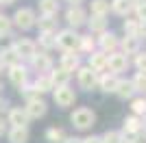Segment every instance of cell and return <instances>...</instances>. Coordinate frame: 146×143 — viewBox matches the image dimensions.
Segmentation results:
<instances>
[{"label":"cell","mask_w":146,"mask_h":143,"mask_svg":"<svg viewBox=\"0 0 146 143\" xmlns=\"http://www.w3.org/2000/svg\"><path fill=\"white\" fill-rule=\"evenodd\" d=\"M81 46V35L74 28H66L57 33V48H61L63 52H79Z\"/></svg>","instance_id":"obj_1"},{"label":"cell","mask_w":146,"mask_h":143,"mask_svg":"<svg viewBox=\"0 0 146 143\" xmlns=\"http://www.w3.org/2000/svg\"><path fill=\"white\" fill-rule=\"evenodd\" d=\"M70 121H72V126L76 130H90L92 126L96 124V113L87 106H81L70 115Z\"/></svg>","instance_id":"obj_2"},{"label":"cell","mask_w":146,"mask_h":143,"mask_svg":"<svg viewBox=\"0 0 146 143\" xmlns=\"http://www.w3.org/2000/svg\"><path fill=\"white\" fill-rule=\"evenodd\" d=\"M52 98H55L57 106H61V108H68V106H72L74 102H76V93H74V89L70 85L52 89Z\"/></svg>","instance_id":"obj_3"},{"label":"cell","mask_w":146,"mask_h":143,"mask_svg":"<svg viewBox=\"0 0 146 143\" xmlns=\"http://www.w3.org/2000/svg\"><path fill=\"white\" fill-rule=\"evenodd\" d=\"M76 80H79V87L81 89H85V91H92L94 87L98 85V74L92 67H79L76 70Z\"/></svg>","instance_id":"obj_4"},{"label":"cell","mask_w":146,"mask_h":143,"mask_svg":"<svg viewBox=\"0 0 146 143\" xmlns=\"http://www.w3.org/2000/svg\"><path fill=\"white\" fill-rule=\"evenodd\" d=\"M96 46L100 48V52L111 54V52H118V48H120V39H118L116 33L105 30V33H100V37H98V41H96Z\"/></svg>","instance_id":"obj_5"},{"label":"cell","mask_w":146,"mask_h":143,"mask_svg":"<svg viewBox=\"0 0 146 143\" xmlns=\"http://www.w3.org/2000/svg\"><path fill=\"white\" fill-rule=\"evenodd\" d=\"M129 65H131V61H129L127 54H122V52H111L109 54V59H107V70L111 72V74H122V72H127Z\"/></svg>","instance_id":"obj_6"},{"label":"cell","mask_w":146,"mask_h":143,"mask_svg":"<svg viewBox=\"0 0 146 143\" xmlns=\"http://www.w3.org/2000/svg\"><path fill=\"white\" fill-rule=\"evenodd\" d=\"M13 22H15V26L22 30H29L35 26L37 18H35V11L33 9H29V7H24V9H18L15 11V15H13Z\"/></svg>","instance_id":"obj_7"},{"label":"cell","mask_w":146,"mask_h":143,"mask_svg":"<svg viewBox=\"0 0 146 143\" xmlns=\"http://www.w3.org/2000/svg\"><path fill=\"white\" fill-rule=\"evenodd\" d=\"M122 134H124V139H133L137 137L140 132H144V119L135 117V115H129V117H124V126H122Z\"/></svg>","instance_id":"obj_8"},{"label":"cell","mask_w":146,"mask_h":143,"mask_svg":"<svg viewBox=\"0 0 146 143\" xmlns=\"http://www.w3.org/2000/svg\"><path fill=\"white\" fill-rule=\"evenodd\" d=\"M11 48L15 50V54H18L20 59H33L37 54V46H35V41H31V39H18Z\"/></svg>","instance_id":"obj_9"},{"label":"cell","mask_w":146,"mask_h":143,"mask_svg":"<svg viewBox=\"0 0 146 143\" xmlns=\"http://www.w3.org/2000/svg\"><path fill=\"white\" fill-rule=\"evenodd\" d=\"M66 22L70 24V28H79L87 22V13L83 7H70L66 11Z\"/></svg>","instance_id":"obj_10"},{"label":"cell","mask_w":146,"mask_h":143,"mask_svg":"<svg viewBox=\"0 0 146 143\" xmlns=\"http://www.w3.org/2000/svg\"><path fill=\"white\" fill-rule=\"evenodd\" d=\"M118 80H120V78H118L116 74L105 72V74H100V76H98V85H96V87H100V91H103V93H116Z\"/></svg>","instance_id":"obj_11"},{"label":"cell","mask_w":146,"mask_h":143,"mask_svg":"<svg viewBox=\"0 0 146 143\" xmlns=\"http://www.w3.org/2000/svg\"><path fill=\"white\" fill-rule=\"evenodd\" d=\"M142 48V39H137V37H122L120 39V52L127 54V56H131V54H137Z\"/></svg>","instance_id":"obj_12"},{"label":"cell","mask_w":146,"mask_h":143,"mask_svg":"<svg viewBox=\"0 0 146 143\" xmlns=\"http://www.w3.org/2000/svg\"><path fill=\"white\" fill-rule=\"evenodd\" d=\"M29 115H26L24 108H11L9 111V124L11 128H26L29 126Z\"/></svg>","instance_id":"obj_13"},{"label":"cell","mask_w":146,"mask_h":143,"mask_svg":"<svg viewBox=\"0 0 146 143\" xmlns=\"http://www.w3.org/2000/svg\"><path fill=\"white\" fill-rule=\"evenodd\" d=\"M26 78H29V74H26V67L24 65H13V67H9V80H11L15 87H24L26 85Z\"/></svg>","instance_id":"obj_14"},{"label":"cell","mask_w":146,"mask_h":143,"mask_svg":"<svg viewBox=\"0 0 146 143\" xmlns=\"http://www.w3.org/2000/svg\"><path fill=\"white\" fill-rule=\"evenodd\" d=\"M107 59H109V54H105V52H100V50H96V52L90 54V65H87V67H92L96 74L107 72Z\"/></svg>","instance_id":"obj_15"},{"label":"cell","mask_w":146,"mask_h":143,"mask_svg":"<svg viewBox=\"0 0 146 143\" xmlns=\"http://www.w3.org/2000/svg\"><path fill=\"white\" fill-rule=\"evenodd\" d=\"M24 111H26V115H29L31 119H39V117L46 115V102H44L42 98H39V100H31V102H26Z\"/></svg>","instance_id":"obj_16"},{"label":"cell","mask_w":146,"mask_h":143,"mask_svg":"<svg viewBox=\"0 0 146 143\" xmlns=\"http://www.w3.org/2000/svg\"><path fill=\"white\" fill-rule=\"evenodd\" d=\"M111 11L116 13V15H120V18H129L131 13H133V0H111L109 2Z\"/></svg>","instance_id":"obj_17"},{"label":"cell","mask_w":146,"mask_h":143,"mask_svg":"<svg viewBox=\"0 0 146 143\" xmlns=\"http://www.w3.org/2000/svg\"><path fill=\"white\" fill-rule=\"evenodd\" d=\"M61 70H66L68 74H72V72H76L81 67V59L76 52H66L63 56H61Z\"/></svg>","instance_id":"obj_18"},{"label":"cell","mask_w":146,"mask_h":143,"mask_svg":"<svg viewBox=\"0 0 146 143\" xmlns=\"http://www.w3.org/2000/svg\"><path fill=\"white\" fill-rule=\"evenodd\" d=\"M116 95L118 98H122V100H133V95H135V87L133 83H131V78H120L118 80V87H116Z\"/></svg>","instance_id":"obj_19"},{"label":"cell","mask_w":146,"mask_h":143,"mask_svg":"<svg viewBox=\"0 0 146 143\" xmlns=\"http://www.w3.org/2000/svg\"><path fill=\"white\" fill-rule=\"evenodd\" d=\"M48 78H50V83H52V87H66L68 83H70V74H68L66 70H61V67H57V70H52L48 74Z\"/></svg>","instance_id":"obj_20"},{"label":"cell","mask_w":146,"mask_h":143,"mask_svg":"<svg viewBox=\"0 0 146 143\" xmlns=\"http://www.w3.org/2000/svg\"><path fill=\"white\" fill-rule=\"evenodd\" d=\"M87 26H90L92 33H105L107 30V18H103V15H92V18H87Z\"/></svg>","instance_id":"obj_21"},{"label":"cell","mask_w":146,"mask_h":143,"mask_svg":"<svg viewBox=\"0 0 146 143\" xmlns=\"http://www.w3.org/2000/svg\"><path fill=\"white\" fill-rule=\"evenodd\" d=\"M31 61H33V67H35L37 72H48L50 67H52V61H50L48 54H35Z\"/></svg>","instance_id":"obj_22"},{"label":"cell","mask_w":146,"mask_h":143,"mask_svg":"<svg viewBox=\"0 0 146 143\" xmlns=\"http://www.w3.org/2000/svg\"><path fill=\"white\" fill-rule=\"evenodd\" d=\"M0 63H2V65L13 67V65H18V63H20V56L15 54L13 48H5V50L0 52Z\"/></svg>","instance_id":"obj_23"},{"label":"cell","mask_w":146,"mask_h":143,"mask_svg":"<svg viewBox=\"0 0 146 143\" xmlns=\"http://www.w3.org/2000/svg\"><path fill=\"white\" fill-rule=\"evenodd\" d=\"M37 26L42 33H57V20L52 15H42V20H37Z\"/></svg>","instance_id":"obj_24"},{"label":"cell","mask_w":146,"mask_h":143,"mask_svg":"<svg viewBox=\"0 0 146 143\" xmlns=\"http://www.w3.org/2000/svg\"><path fill=\"white\" fill-rule=\"evenodd\" d=\"M7 139H9V143H26L29 141V130L26 128H11Z\"/></svg>","instance_id":"obj_25"},{"label":"cell","mask_w":146,"mask_h":143,"mask_svg":"<svg viewBox=\"0 0 146 143\" xmlns=\"http://www.w3.org/2000/svg\"><path fill=\"white\" fill-rule=\"evenodd\" d=\"M39 11H42V15H52L55 18L57 11H59V2L57 0H39Z\"/></svg>","instance_id":"obj_26"},{"label":"cell","mask_w":146,"mask_h":143,"mask_svg":"<svg viewBox=\"0 0 146 143\" xmlns=\"http://www.w3.org/2000/svg\"><path fill=\"white\" fill-rule=\"evenodd\" d=\"M109 0H92V15H103L107 18V13H109Z\"/></svg>","instance_id":"obj_27"},{"label":"cell","mask_w":146,"mask_h":143,"mask_svg":"<svg viewBox=\"0 0 146 143\" xmlns=\"http://www.w3.org/2000/svg\"><path fill=\"white\" fill-rule=\"evenodd\" d=\"M131 111H133L135 117L144 119L146 117V98H133L131 100Z\"/></svg>","instance_id":"obj_28"},{"label":"cell","mask_w":146,"mask_h":143,"mask_svg":"<svg viewBox=\"0 0 146 143\" xmlns=\"http://www.w3.org/2000/svg\"><path fill=\"white\" fill-rule=\"evenodd\" d=\"M131 83L135 87V93H146V72H135Z\"/></svg>","instance_id":"obj_29"},{"label":"cell","mask_w":146,"mask_h":143,"mask_svg":"<svg viewBox=\"0 0 146 143\" xmlns=\"http://www.w3.org/2000/svg\"><path fill=\"white\" fill-rule=\"evenodd\" d=\"M122 28H124V35L127 37H137V30H140V22L135 18H127L124 24H122Z\"/></svg>","instance_id":"obj_30"},{"label":"cell","mask_w":146,"mask_h":143,"mask_svg":"<svg viewBox=\"0 0 146 143\" xmlns=\"http://www.w3.org/2000/svg\"><path fill=\"white\" fill-rule=\"evenodd\" d=\"M79 50H81V52H87V54L96 52V39H94L92 35H81V46H79Z\"/></svg>","instance_id":"obj_31"},{"label":"cell","mask_w":146,"mask_h":143,"mask_svg":"<svg viewBox=\"0 0 146 143\" xmlns=\"http://www.w3.org/2000/svg\"><path fill=\"white\" fill-rule=\"evenodd\" d=\"M33 89H35L37 93H46V91H52L55 87H52V83H50L48 76H39L35 80V85H33Z\"/></svg>","instance_id":"obj_32"},{"label":"cell","mask_w":146,"mask_h":143,"mask_svg":"<svg viewBox=\"0 0 146 143\" xmlns=\"http://www.w3.org/2000/svg\"><path fill=\"white\" fill-rule=\"evenodd\" d=\"M39 46L50 50V48H57V33H42L39 35Z\"/></svg>","instance_id":"obj_33"},{"label":"cell","mask_w":146,"mask_h":143,"mask_svg":"<svg viewBox=\"0 0 146 143\" xmlns=\"http://www.w3.org/2000/svg\"><path fill=\"white\" fill-rule=\"evenodd\" d=\"M103 143H124V134L120 130H107L105 134H100Z\"/></svg>","instance_id":"obj_34"},{"label":"cell","mask_w":146,"mask_h":143,"mask_svg":"<svg viewBox=\"0 0 146 143\" xmlns=\"http://www.w3.org/2000/svg\"><path fill=\"white\" fill-rule=\"evenodd\" d=\"M46 139H48L50 143H63L66 141V134H63V130H61V128H48V130H46Z\"/></svg>","instance_id":"obj_35"},{"label":"cell","mask_w":146,"mask_h":143,"mask_svg":"<svg viewBox=\"0 0 146 143\" xmlns=\"http://www.w3.org/2000/svg\"><path fill=\"white\" fill-rule=\"evenodd\" d=\"M133 13H135V20H137V22H146V0H137V2H135Z\"/></svg>","instance_id":"obj_36"},{"label":"cell","mask_w":146,"mask_h":143,"mask_svg":"<svg viewBox=\"0 0 146 143\" xmlns=\"http://www.w3.org/2000/svg\"><path fill=\"white\" fill-rule=\"evenodd\" d=\"M9 30H11V18H7V15H0V37L9 35Z\"/></svg>","instance_id":"obj_37"},{"label":"cell","mask_w":146,"mask_h":143,"mask_svg":"<svg viewBox=\"0 0 146 143\" xmlns=\"http://www.w3.org/2000/svg\"><path fill=\"white\" fill-rule=\"evenodd\" d=\"M20 91H22V95L26 98V102H31V100H39V93H37L33 87H22Z\"/></svg>","instance_id":"obj_38"},{"label":"cell","mask_w":146,"mask_h":143,"mask_svg":"<svg viewBox=\"0 0 146 143\" xmlns=\"http://www.w3.org/2000/svg\"><path fill=\"white\" fill-rule=\"evenodd\" d=\"M135 67H137V72H146V52L135 54Z\"/></svg>","instance_id":"obj_39"},{"label":"cell","mask_w":146,"mask_h":143,"mask_svg":"<svg viewBox=\"0 0 146 143\" xmlns=\"http://www.w3.org/2000/svg\"><path fill=\"white\" fill-rule=\"evenodd\" d=\"M83 143H103V139H100V137H96V134H92V137L83 139Z\"/></svg>","instance_id":"obj_40"},{"label":"cell","mask_w":146,"mask_h":143,"mask_svg":"<svg viewBox=\"0 0 146 143\" xmlns=\"http://www.w3.org/2000/svg\"><path fill=\"white\" fill-rule=\"evenodd\" d=\"M146 37V22H140V30H137V39Z\"/></svg>","instance_id":"obj_41"},{"label":"cell","mask_w":146,"mask_h":143,"mask_svg":"<svg viewBox=\"0 0 146 143\" xmlns=\"http://www.w3.org/2000/svg\"><path fill=\"white\" fill-rule=\"evenodd\" d=\"M131 141H133V143H146V132H140V134H137V137H133Z\"/></svg>","instance_id":"obj_42"},{"label":"cell","mask_w":146,"mask_h":143,"mask_svg":"<svg viewBox=\"0 0 146 143\" xmlns=\"http://www.w3.org/2000/svg\"><path fill=\"white\" fill-rule=\"evenodd\" d=\"M63 143H83V139H79V137H68Z\"/></svg>","instance_id":"obj_43"},{"label":"cell","mask_w":146,"mask_h":143,"mask_svg":"<svg viewBox=\"0 0 146 143\" xmlns=\"http://www.w3.org/2000/svg\"><path fill=\"white\" fill-rule=\"evenodd\" d=\"M66 2H70V7H81L83 0H66Z\"/></svg>","instance_id":"obj_44"},{"label":"cell","mask_w":146,"mask_h":143,"mask_svg":"<svg viewBox=\"0 0 146 143\" xmlns=\"http://www.w3.org/2000/svg\"><path fill=\"white\" fill-rule=\"evenodd\" d=\"M2 134H5V121L0 119V137H2Z\"/></svg>","instance_id":"obj_45"},{"label":"cell","mask_w":146,"mask_h":143,"mask_svg":"<svg viewBox=\"0 0 146 143\" xmlns=\"http://www.w3.org/2000/svg\"><path fill=\"white\" fill-rule=\"evenodd\" d=\"M15 0H0V5H13Z\"/></svg>","instance_id":"obj_46"},{"label":"cell","mask_w":146,"mask_h":143,"mask_svg":"<svg viewBox=\"0 0 146 143\" xmlns=\"http://www.w3.org/2000/svg\"><path fill=\"white\" fill-rule=\"evenodd\" d=\"M124 143H133V141H131V139H124Z\"/></svg>","instance_id":"obj_47"},{"label":"cell","mask_w":146,"mask_h":143,"mask_svg":"<svg viewBox=\"0 0 146 143\" xmlns=\"http://www.w3.org/2000/svg\"><path fill=\"white\" fill-rule=\"evenodd\" d=\"M144 132H146V117H144Z\"/></svg>","instance_id":"obj_48"},{"label":"cell","mask_w":146,"mask_h":143,"mask_svg":"<svg viewBox=\"0 0 146 143\" xmlns=\"http://www.w3.org/2000/svg\"><path fill=\"white\" fill-rule=\"evenodd\" d=\"M2 108H5V104H2V102H0V111H2Z\"/></svg>","instance_id":"obj_49"},{"label":"cell","mask_w":146,"mask_h":143,"mask_svg":"<svg viewBox=\"0 0 146 143\" xmlns=\"http://www.w3.org/2000/svg\"><path fill=\"white\" fill-rule=\"evenodd\" d=\"M0 72H2V63H0Z\"/></svg>","instance_id":"obj_50"},{"label":"cell","mask_w":146,"mask_h":143,"mask_svg":"<svg viewBox=\"0 0 146 143\" xmlns=\"http://www.w3.org/2000/svg\"><path fill=\"white\" fill-rule=\"evenodd\" d=\"M135 2H137V0H133V5H135Z\"/></svg>","instance_id":"obj_51"},{"label":"cell","mask_w":146,"mask_h":143,"mask_svg":"<svg viewBox=\"0 0 146 143\" xmlns=\"http://www.w3.org/2000/svg\"><path fill=\"white\" fill-rule=\"evenodd\" d=\"M0 89H2V85H0Z\"/></svg>","instance_id":"obj_52"}]
</instances>
